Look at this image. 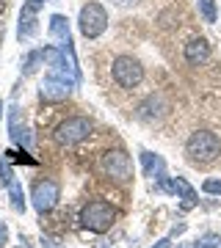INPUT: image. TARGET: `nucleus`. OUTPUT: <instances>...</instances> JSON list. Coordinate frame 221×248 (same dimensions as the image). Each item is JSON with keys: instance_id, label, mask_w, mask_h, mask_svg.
<instances>
[{"instance_id": "f257e3e1", "label": "nucleus", "mask_w": 221, "mask_h": 248, "mask_svg": "<svg viewBox=\"0 0 221 248\" xmlns=\"http://www.w3.org/2000/svg\"><path fill=\"white\" fill-rule=\"evenodd\" d=\"M114 221H116V210L108 202H100V199L97 202H88L86 207L80 210V223L91 232H100V234L111 229Z\"/></svg>"}, {"instance_id": "f03ea898", "label": "nucleus", "mask_w": 221, "mask_h": 248, "mask_svg": "<svg viewBox=\"0 0 221 248\" xmlns=\"http://www.w3.org/2000/svg\"><path fill=\"white\" fill-rule=\"evenodd\" d=\"M186 152L194 163H213L221 152V141L213 133H207V130H199V133H194L188 138Z\"/></svg>"}, {"instance_id": "7ed1b4c3", "label": "nucleus", "mask_w": 221, "mask_h": 248, "mask_svg": "<svg viewBox=\"0 0 221 248\" xmlns=\"http://www.w3.org/2000/svg\"><path fill=\"white\" fill-rule=\"evenodd\" d=\"M88 135H91V122L83 119V116H72V119H67L55 127V141L61 146H75V143L86 141Z\"/></svg>"}, {"instance_id": "20e7f679", "label": "nucleus", "mask_w": 221, "mask_h": 248, "mask_svg": "<svg viewBox=\"0 0 221 248\" xmlns=\"http://www.w3.org/2000/svg\"><path fill=\"white\" fill-rule=\"evenodd\" d=\"M78 25H80V33L86 39H97L102 31L108 28V14L100 3H86L80 9V17H78Z\"/></svg>"}, {"instance_id": "39448f33", "label": "nucleus", "mask_w": 221, "mask_h": 248, "mask_svg": "<svg viewBox=\"0 0 221 248\" xmlns=\"http://www.w3.org/2000/svg\"><path fill=\"white\" fill-rule=\"evenodd\" d=\"M111 72H114V80L122 86V89H133V86H138L144 80V69L141 63L136 61L133 55H119L114 61V66H111Z\"/></svg>"}, {"instance_id": "423d86ee", "label": "nucleus", "mask_w": 221, "mask_h": 248, "mask_svg": "<svg viewBox=\"0 0 221 248\" xmlns=\"http://www.w3.org/2000/svg\"><path fill=\"white\" fill-rule=\"evenodd\" d=\"M102 171H105L111 179L116 182H124V179H130L133 174V160L127 152H108L105 157H102Z\"/></svg>"}, {"instance_id": "0eeeda50", "label": "nucleus", "mask_w": 221, "mask_h": 248, "mask_svg": "<svg viewBox=\"0 0 221 248\" xmlns=\"http://www.w3.org/2000/svg\"><path fill=\"white\" fill-rule=\"evenodd\" d=\"M58 185H55L53 179H42V182H36L34 187V207L39 213H47V210H53L55 204H58Z\"/></svg>"}, {"instance_id": "6e6552de", "label": "nucleus", "mask_w": 221, "mask_h": 248, "mask_svg": "<svg viewBox=\"0 0 221 248\" xmlns=\"http://www.w3.org/2000/svg\"><path fill=\"white\" fill-rule=\"evenodd\" d=\"M160 190H166V193H174V196H183L186 202H183V210H191L196 204V193L191 190L186 179H163L160 182Z\"/></svg>"}, {"instance_id": "1a4fd4ad", "label": "nucleus", "mask_w": 221, "mask_h": 248, "mask_svg": "<svg viewBox=\"0 0 221 248\" xmlns=\"http://www.w3.org/2000/svg\"><path fill=\"white\" fill-rule=\"evenodd\" d=\"M69 89H72V86H67V83H61V80L47 78V80L42 83V91H39V97H42L44 102H61V99L69 97Z\"/></svg>"}, {"instance_id": "9d476101", "label": "nucleus", "mask_w": 221, "mask_h": 248, "mask_svg": "<svg viewBox=\"0 0 221 248\" xmlns=\"http://www.w3.org/2000/svg\"><path fill=\"white\" fill-rule=\"evenodd\" d=\"M50 36L58 42L55 47L72 45V33H69V22H67V17H61V14H53V17H50Z\"/></svg>"}, {"instance_id": "9b49d317", "label": "nucleus", "mask_w": 221, "mask_h": 248, "mask_svg": "<svg viewBox=\"0 0 221 248\" xmlns=\"http://www.w3.org/2000/svg\"><path fill=\"white\" fill-rule=\"evenodd\" d=\"M207 58H210V45H207L204 39H194V42L186 45V61L188 63L199 66V63H204Z\"/></svg>"}, {"instance_id": "f8f14e48", "label": "nucleus", "mask_w": 221, "mask_h": 248, "mask_svg": "<svg viewBox=\"0 0 221 248\" xmlns=\"http://www.w3.org/2000/svg\"><path fill=\"white\" fill-rule=\"evenodd\" d=\"M141 163H144V171H147V177H158L163 179V160L158 155H150V152H141Z\"/></svg>"}, {"instance_id": "ddd939ff", "label": "nucleus", "mask_w": 221, "mask_h": 248, "mask_svg": "<svg viewBox=\"0 0 221 248\" xmlns=\"http://www.w3.org/2000/svg\"><path fill=\"white\" fill-rule=\"evenodd\" d=\"M34 33H36V14L28 11V9H22V14H19V28H17L19 42L28 39V36H34Z\"/></svg>"}, {"instance_id": "4468645a", "label": "nucleus", "mask_w": 221, "mask_h": 248, "mask_svg": "<svg viewBox=\"0 0 221 248\" xmlns=\"http://www.w3.org/2000/svg\"><path fill=\"white\" fill-rule=\"evenodd\" d=\"M9 193H11V207H14L17 213H22V210H25V193H22V185H19L17 179L9 182Z\"/></svg>"}, {"instance_id": "2eb2a0df", "label": "nucleus", "mask_w": 221, "mask_h": 248, "mask_svg": "<svg viewBox=\"0 0 221 248\" xmlns=\"http://www.w3.org/2000/svg\"><path fill=\"white\" fill-rule=\"evenodd\" d=\"M199 14L204 22H216V0H199Z\"/></svg>"}, {"instance_id": "dca6fc26", "label": "nucleus", "mask_w": 221, "mask_h": 248, "mask_svg": "<svg viewBox=\"0 0 221 248\" xmlns=\"http://www.w3.org/2000/svg\"><path fill=\"white\" fill-rule=\"evenodd\" d=\"M39 61H44V58H42V50H34V53L25 58V75H34V72L39 69V66H36Z\"/></svg>"}, {"instance_id": "f3484780", "label": "nucleus", "mask_w": 221, "mask_h": 248, "mask_svg": "<svg viewBox=\"0 0 221 248\" xmlns=\"http://www.w3.org/2000/svg\"><path fill=\"white\" fill-rule=\"evenodd\" d=\"M202 190L207 196H221V179H204Z\"/></svg>"}, {"instance_id": "a211bd4d", "label": "nucleus", "mask_w": 221, "mask_h": 248, "mask_svg": "<svg viewBox=\"0 0 221 248\" xmlns=\"http://www.w3.org/2000/svg\"><path fill=\"white\" fill-rule=\"evenodd\" d=\"M219 243H221L219 234H204V237L199 240V246H202V248H213V246H219Z\"/></svg>"}, {"instance_id": "6ab92c4d", "label": "nucleus", "mask_w": 221, "mask_h": 248, "mask_svg": "<svg viewBox=\"0 0 221 248\" xmlns=\"http://www.w3.org/2000/svg\"><path fill=\"white\" fill-rule=\"evenodd\" d=\"M44 3H47V0H25V6H22V9H28V11H34V14H36Z\"/></svg>"}, {"instance_id": "aec40b11", "label": "nucleus", "mask_w": 221, "mask_h": 248, "mask_svg": "<svg viewBox=\"0 0 221 248\" xmlns=\"http://www.w3.org/2000/svg\"><path fill=\"white\" fill-rule=\"evenodd\" d=\"M6 237H9V232H6V226L0 221V248H6Z\"/></svg>"}, {"instance_id": "412c9836", "label": "nucleus", "mask_w": 221, "mask_h": 248, "mask_svg": "<svg viewBox=\"0 0 221 248\" xmlns=\"http://www.w3.org/2000/svg\"><path fill=\"white\" fill-rule=\"evenodd\" d=\"M169 246H171V240L163 237V240H158V246H152V248H169Z\"/></svg>"}, {"instance_id": "4be33fe9", "label": "nucleus", "mask_w": 221, "mask_h": 248, "mask_svg": "<svg viewBox=\"0 0 221 248\" xmlns=\"http://www.w3.org/2000/svg\"><path fill=\"white\" fill-rule=\"evenodd\" d=\"M116 6H130V3H136V0H114Z\"/></svg>"}, {"instance_id": "5701e85b", "label": "nucleus", "mask_w": 221, "mask_h": 248, "mask_svg": "<svg viewBox=\"0 0 221 248\" xmlns=\"http://www.w3.org/2000/svg\"><path fill=\"white\" fill-rule=\"evenodd\" d=\"M3 9H6V3H3V0H0V14H3Z\"/></svg>"}, {"instance_id": "b1692460", "label": "nucleus", "mask_w": 221, "mask_h": 248, "mask_svg": "<svg viewBox=\"0 0 221 248\" xmlns=\"http://www.w3.org/2000/svg\"><path fill=\"white\" fill-rule=\"evenodd\" d=\"M0 42H3V25H0Z\"/></svg>"}]
</instances>
